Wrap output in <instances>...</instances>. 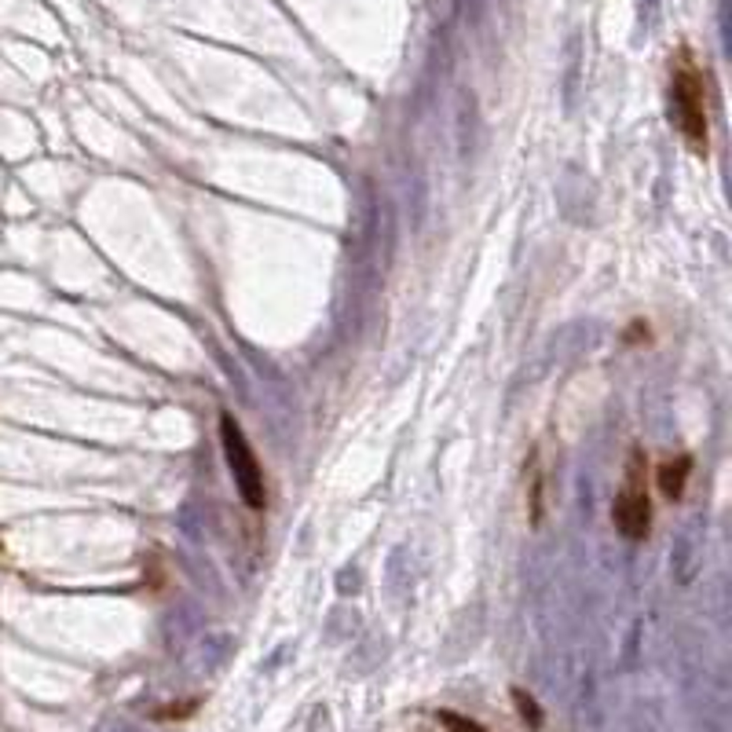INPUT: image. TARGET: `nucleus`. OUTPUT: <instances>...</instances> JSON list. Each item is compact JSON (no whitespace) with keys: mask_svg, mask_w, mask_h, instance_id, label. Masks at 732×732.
<instances>
[{"mask_svg":"<svg viewBox=\"0 0 732 732\" xmlns=\"http://www.w3.org/2000/svg\"><path fill=\"white\" fill-rule=\"evenodd\" d=\"M670 121L692 155L710 151V117H707V81L688 52L670 66Z\"/></svg>","mask_w":732,"mask_h":732,"instance_id":"nucleus-1","label":"nucleus"},{"mask_svg":"<svg viewBox=\"0 0 732 732\" xmlns=\"http://www.w3.org/2000/svg\"><path fill=\"white\" fill-rule=\"evenodd\" d=\"M513 699L520 703V714H524V717H531V725H538V721H542V714H538V707L531 703V696H527V692H520V688H516V692H513Z\"/></svg>","mask_w":732,"mask_h":732,"instance_id":"nucleus-6","label":"nucleus"},{"mask_svg":"<svg viewBox=\"0 0 732 732\" xmlns=\"http://www.w3.org/2000/svg\"><path fill=\"white\" fill-rule=\"evenodd\" d=\"M688 473H692V458L688 455H670L659 469H656V487L663 491V498L677 502L688 487Z\"/></svg>","mask_w":732,"mask_h":732,"instance_id":"nucleus-4","label":"nucleus"},{"mask_svg":"<svg viewBox=\"0 0 732 732\" xmlns=\"http://www.w3.org/2000/svg\"><path fill=\"white\" fill-rule=\"evenodd\" d=\"M612 520L623 531V538L641 542L652 531V502H648V484H645V455L634 451L630 466H627V484L616 495L612 506Z\"/></svg>","mask_w":732,"mask_h":732,"instance_id":"nucleus-2","label":"nucleus"},{"mask_svg":"<svg viewBox=\"0 0 732 732\" xmlns=\"http://www.w3.org/2000/svg\"><path fill=\"white\" fill-rule=\"evenodd\" d=\"M220 436H224V451H227V466L235 473V484H238V495L249 509H264L267 506V487H264V473H260V462L249 447V439L242 436L238 421L235 417H220Z\"/></svg>","mask_w":732,"mask_h":732,"instance_id":"nucleus-3","label":"nucleus"},{"mask_svg":"<svg viewBox=\"0 0 732 732\" xmlns=\"http://www.w3.org/2000/svg\"><path fill=\"white\" fill-rule=\"evenodd\" d=\"M439 721H444L451 732H484L476 721H469V717H462V714H455V710H439Z\"/></svg>","mask_w":732,"mask_h":732,"instance_id":"nucleus-5","label":"nucleus"}]
</instances>
